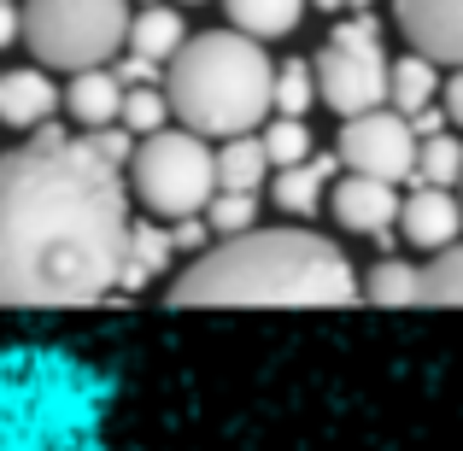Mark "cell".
<instances>
[{
  "label": "cell",
  "instance_id": "cell-1",
  "mask_svg": "<svg viewBox=\"0 0 463 451\" xmlns=\"http://www.w3.org/2000/svg\"><path fill=\"white\" fill-rule=\"evenodd\" d=\"M129 182L82 136L35 129L0 153V305H94L124 294Z\"/></svg>",
  "mask_w": 463,
  "mask_h": 451
},
{
  "label": "cell",
  "instance_id": "cell-2",
  "mask_svg": "<svg viewBox=\"0 0 463 451\" xmlns=\"http://www.w3.org/2000/svg\"><path fill=\"white\" fill-rule=\"evenodd\" d=\"M358 294L352 258L306 223L217 240L170 282V305H352Z\"/></svg>",
  "mask_w": 463,
  "mask_h": 451
},
{
  "label": "cell",
  "instance_id": "cell-3",
  "mask_svg": "<svg viewBox=\"0 0 463 451\" xmlns=\"http://www.w3.org/2000/svg\"><path fill=\"white\" fill-rule=\"evenodd\" d=\"M118 375L65 346H0V451H106Z\"/></svg>",
  "mask_w": 463,
  "mask_h": 451
},
{
  "label": "cell",
  "instance_id": "cell-4",
  "mask_svg": "<svg viewBox=\"0 0 463 451\" xmlns=\"http://www.w3.org/2000/svg\"><path fill=\"white\" fill-rule=\"evenodd\" d=\"M170 112L200 141H241L270 117L276 106V65L259 42L241 30H200L188 35L165 70Z\"/></svg>",
  "mask_w": 463,
  "mask_h": 451
},
{
  "label": "cell",
  "instance_id": "cell-5",
  "mask_svg": "<svg viewBox=\"0 0 463 451\" xmlns=\"http://www.w3.org/2000/svg\"><path fill=\"white\" fill-rule=\"evenodd\" d=\"M129 18V0H24V47L35 65L82 77L124 53Z\"/></svg>",
  "mask_w": 463,
  "mask_h": 451
},
{
  "label": "cell",
  "instance_id": "cell-6",
  "mask_svg": "<svg viewBox=\"0 0 463 451\" xmlns=\"http://www.w3.org/2000/svg\"><path fill=\"white\" fill-rule=\"evenodd\" d=\"M124 182L147 205V217L188 223V217H205V205L217 200V153L188 129H165L136 147Z\"/></svg>",
  "mask_w": 463,
  "mask_h": 451
},
{
  "label": "cell",
  "instance_id": "cell-7",
  "mask_svg": "<svg viewBox=\"0 0 463 451\" xmlns=\"http://www.w3.org/2000/svg\"><path fill=\"white\" fill-rule=\"evenodd\" d=\"M311 70H317V100H328L340 117L382 112L387 77H393V59H387L382 23H375L370 12H352V18H340L335 30L323 35Z\"/></svg>",
  "mask_w": 463,
  "mask_h": 451
},
{
  "label": "cell",
  "instance_id": "cell-8",
  "mask_svg": "<svg viewBox=\"0 0 463 451\" xmlns=\"http://www.w3.org/2000/svg\"><path fill=\"white\" fill-rule=\"evenodd\" d=\"M340 164L346 176H370V182H399L417 176V136L399 112H364V117H346L340 124Z\"/></svg>",
  "mask_w": 463,
  "mask_h": 451
},
{
  "label": "cell",
  "instance_id": "cell-9",
  "mask_svg": "<svg viewBox=\"0 0 463 451\" xmlns=\"http://www.w3.org/2000/svg\"><path fill=\"white\" fill-rule=\"evenodd\" d=\"M393 18L417 59L463 70V0H393Z\"/></svg>",
  "mask_w": 463,
  "mask_h": 451
},
{
  "label": "cell",
  "instance_id": "cell-10",
  "mask_svg": "<svg viewBox=\"0 0 463 451\" xmlns=\"http://www.w3.org/2000/svg\"><path fill=\"white\" fill-rule=\"evenodd\" d=\"M399 188H387V182H370V176H340L335 193H328V217H335L346 235H370V240H393L399 229Z\"/></svg>",
  "mask_w": 463,
  "mask_h": 451
},
{
  "label": "cell",
  "instance_id": "cell-11",
  "mask_svg": "<svg viewBox=\"0 0 463 451\" xmlns=\"http://www.w3.org/2000/svg\"><path fill=\"white\" fill-rule=\"evenodd\" d=\"M463 235V200L446 188H411L405 205H399V240L417 252H452Z\"/></svg>",
  "mask_w": 463,
  "mask_h": 451
},
{
  "label": "cell",
  "instance_id": "cell-12",
  "mask_svg": "<svg viewBox=\"0 0 463 451\" xmlns=\"http://www.w3.org/2000/svg\"><path fill=\"white\" fill-rule=\"evenodd\" d=\"M65 106V89H53V77L35 65H6L0 70V124L6 129H47L53 112Z\"/></svg>",
  "mask_w": 463,
  "mask_h": 451
},
{
  "label": "cell",
  "instance_id": "cell-13",
  "mask_svg": "<svg viewBox=\"0 0 463 451\" xmlns=\"http://www.w3.org/2000/svg\"><path fill=\"white\" fill-rule=\"evenodd\" d=\"M335 170H340V158L328 153V158H306V164H294V170H276L270 176V200L282 205L288 217H317V211H328V193H335Z\"/></svg>",
  "mask_w": 463,
  "mask_h": 451
},
{
  "label": "cell",
  "instance_id": "cell-14",
  "mask_svg": "<svg viewBox=\"0 0 463 451\" xmlns=\"http://www.w3.org/2000/svg\"><path fill=\"white\" fill-rule=\"evenodd\" d=\"M124 94H129V89L112 77V65L82 70V77L65 82V112L77 117L82 136H94V129H112L118 117H124Z\"/></svg>",
  "mask_w": 463,
  "mask_h": 451
},
{
  "label": "cell",
  "instance_id": "cell-15",
  "mask_svg": "<svg viewBox=\"0 0 463 451\" xmlns=\"http://www.w3.org/2000/svg\"><path fill=\"white\" fill-rule=\"evenodd\" d=\"M188 47V18H182L176 6H141L136 18H129V42H124V53H136V59H147V65L158 70H170V59Z\"/></svg>",
  "mask_w": 463,
  "mask_h": 451
},
{
  "label": "cell",
  "instance_id": "cell-16",
  "mask_svg": "<svg viewBox=\"0 0 463 451\" xmlns=\"http://www.w3.org/2000/svg\"><path fill=\"white\" fill-rule=\"evenodd\" d=\"M440 65H429V59H417V53H405V59H393V77H387V112H399L411 124V117H422V112H434L440 106Z\"/></svg>",
  "mask_w": 463,
  "mask_h": 451
},
{
  "label": "cell",
  "instance_id": "cell-17",
  "mask_svg": "<svg viewBox=\"0 0 463 451\" xmlns=\"http://www.w3.org/2000/svg\"><path fill=\"white\" fill-rule=\"evenodd\" d=\"M229 30H241L247 42H276V35L299 30L306 18V0H223Z\"/></svg>",
  "mask_w": 463,
  "mask_h": 451
},
{
  "label": "cell",
  "instance_id": "cell-18",
  "mask_svg": "<svg viewBox=\"0 0 463 451\" xmlns=\"http://www.w3.org/2000/svg\"><path fill=\"white\" fill-rule=\"evenodd\" d=\"M176 264V240H170L165 223H136L129 229V252H124V294L158 282V276Z\"/></svg>",
  "mask_w": 463,
  "mask_h": 451
},
{
  "label": "cell",
  "instance_id": "cell-19",
  "mask_svg": "<svg viewBox=\"0 0 463 451\" xmlns=\"http://www.w3.org/2000/svg\"><path fill=\"white\" fill-rule=\"evenodd\" d=\"M270 158H264V141L259 136H241V141H223L217 147V193H252L259 200V188L270 182Z\"/></svg>",
  "mask_w": 463,
  "mask_h": 451
},
{
  "label": "cell",
  "instance_id": "cell-20",
  "mask_svg": "<svg viewBox=\"0 0 463 451\" xmlns=\"http://www.w3.org/2000/svg\"><path fill=\"white\" fill-rule=\"evenodd\" d=\"M417 188H463V141L446 129V136H434V141H417Z\"/></svg>",
  "mask_w": 463,
  "mask_h": 451
},
{
  "label": "cell",
  "instance_id": "cell-21",
  "mask_svg": "<svg viewBox=\"0 0 463 451\" xmlns=\"http://www.w3.org/2000/svg\"><path fill=\"white\" fill-rule=\"evenodd\" d=\"M364 299H375V305H422V264L382 258L370 276H364Z\"/></svg>",
  "mask_w": 463,
  "mask_h": 451
},
{
  "label": "cell",
  "instance_id": "cell-22",
  "mask_svg": "<svg viewBox=\"0 0 463 451\" xmlns=\"http://www.w3.org/2000/svg\"><path fill=\"white\" fill-rule=\"evenodd\" d=\"M311 106H317L311 59H288V65H276V106H270V117H299V124H306Z\"/></svg>",
  "mask_w": 463,
  "mask_h": 451
},
{
  "label": "cell",
  "instance_id": "cell-23",
  "mask_svg": "<svg viewBox=\"0 0 463 451\" xmlns=\"http://www.w3.org/2000/svg\"><path fill=\"white\" fill-rule=\"evenodd\" d=\"M259 141H264V158H270V170H294V164H306V158H317L311 129L299 124V117H270V124L259 129Z\"/></svg>",
  "mask_w": 463,
  "mask_h": 451
},
{
  "label": "cell",
  "instance_id": "cell-24",
  "mask_svg": "<svg viewBox=\"0 0 463 451\" xmlns=\"http://www.w3.org/2000/svg\"><path fill=\"white\" fill-rule=\"evenodd\" d=\"M170 117H176V112H170V94L165 89H129L124 94V117H118V124H124L136 141H153V136H165V129H170Z\"/></svg>",
  "mask_w": 463,
  "mask_h": 451
},
{
  "label": "cell",
  "instance_id": "cell-25",
  "mask_svg": "<svg viewBox=\"0 0 463 451\" xmlns=\"http://www.w3.org/2000/svg\"><path fill=\"white\" fill-rule=\"evenodd\" d=\"M205 229H212V240H241L259 229V200L252 193H217L212 205H205Z\"/></svg>",
  "mask_w": 463,
  "mask_h": 451
},
{
  "label": "cell",
  "instance_id": "cell-26",
  "mask_svg": "<svg viewBox=\"0 0 463 451\" xmlns=\"http://www.w3.org/2000/svg\"><path fill=\"white\" fill-rule=\"evenodd\" d=\"M422 305H463V240L422 270Z\"/></svg>",
  "mask_w": 463,
  "mask_h": 451
},
{
  "label": "cell",
  "instance_id": "cell-27",
  "mask_svg": "<svg viewBox=\"0 0 463 451\" xmlns=\"http://www.w3.org/2000/svg\"><path fill=\"white\" fill-rule=\"evenodd\" d=\"M112 77L124 82V89H165V70L158 65H147V59H136V53H124L112 65Z\"/></svg>",
  "mask_w": 463,
  "mask_h": 451
},
{
  "label": "cell",
  "instance_id": "cell-28",
  "mask_svg": "<svg viewBox=\"0 0 463 451\" xmlns=\"http://www.w3.org/2000/svg\"><path fill=\"white\" fill-rule=\"evenodd\" d=\"M24 42V0H0V47Z\"/></svg>",
  "mask_w": 463,
  "mask_h": 451
},
{
  "label": "cell",
  "instance_id": "cell-29",
  "mask_svg": "<svg viewBox=\"0 0 463 451\" xmlns=\"http://www.w3.org/2000/svg\"><path fill=\"white\" fill-rule=\"evenodd\" d=\"M440 106H446V117L463 129V70H452V82L440 89Z\"/></svg>",
  "mask_w": 463,
  "mask_h": 451
},
{
  "label": "cell",
  "instance_id": "cell-30",
  "mask_svg": "<svg viewBox=\"0 0 463 451\" xmlns=\"http://www.w3.org/2000/svg\"><path fill=\"white\" fill-rule=\"evenodd\" d=\"M317 6H328V12H335V6H352V12H364L370 0H317Z\"/></svg>",
  "mask_w": 463,
  "mask_h": 451
},
{
  "label": "cell",
  "instance_id": "cell-31",
  "mask_svg": "<svg viewBox=\"0 0 463 451\" xmlns=\"http://www.w3.org/2000/svg\"><path fill=\"white\" fill-rule=\"evenodd\" d=\"M176 6H200V0H176Z\"/></svg>",
  "mask_w": 463,
  "mask_h": 451
},
{
  "label": "cell",
  "instance_id": "cell-32",
  "mask_svg": "<svg viewBox=\"0 0 463 451\" xmlns=\"http://www.w3.org/2000/svg\"><path fill=\"white\" fill-rule=\"evenodd\" d=\"M458 200H463V188H458Z\"/></svg>",
  "mask_w": 463,
  "mask_h": 451
}]
</instances>
